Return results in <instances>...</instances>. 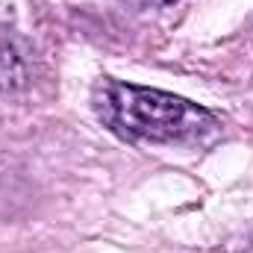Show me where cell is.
Wrapping results in <instances>:
<instances>
[{
	"label": "cell",
	"mask_w": 253,
	"mask_h": 253,
	"mask_svg": "<svg viewBox=\"0 0 253 253\" xmlns=\"http://www.w3.org/2000/svg\"><path fill=\"white\" fill-rule=\"evenodd\" d=\"M97 118L129 141L203 144L218 135V118L186 97L144 88L121 80H103L94 91Z\"/></svg>",
	"instance_id": "6da1fadb"
},
{
	"label": "cell",
	"mask_w": 253,
	"mask_h": 253,
	"mask_svg": "<svg viewBox=\"0 0 253 253\" xmlns=\"http://www.w3.org/2000/svg\"><path fill=\"white\" fill-rule=\"evenodd\" d=\"M27 83V65L21 59L18 47L12 44V39L0 30V94L15 91Z\"/></svg>",
	"instance_id": "7a4b0ae2"
},
{
	"label": "cell",
	"mask_w": 253,
	"mask_h": 253,
	"mask_svg": "<svg viewBox=\"0 0 253 253\" xmlns=\"http://www.w3.org/2000/svg\"><path fill=\"white\" fill-rule=\"evenodd\" d=\"M141 3H174V0H141Z\"/></svg>",
	"instance_id": "3957f363"
}]
</instances>
